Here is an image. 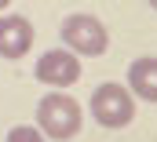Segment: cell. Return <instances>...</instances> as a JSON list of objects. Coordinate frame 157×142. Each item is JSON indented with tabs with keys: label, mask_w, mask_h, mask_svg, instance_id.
<instances>
[{
	"label": "cell",
	"mask_w": 157,
	"mask_h": 142,
	"mask_svg": "<svg viewBox=\"0 0 157 142\" xmlns=\"http://www.w3.org/2000/svg\"><path fill=\"white\" fill-rule=\"evenodd\" d=\"M128 91L143 102H157V55H143L128 66Z\"/></svg>",
	"instance_id": "8992f818"
},
{
	"label": "cell",
	"mask_w": 157,
	"mask_h": 142,
	"mask_svg": "<svg viewBox=\"0 0 157 142\" xmlns=\"http://www.w3.org/2000/svg\"><path fill=\"white\" fill-rule=\"evenodd\" d=\"M33 47V22L22 15H0V58H22Z\"/></svg>",
	"instance_id": "5b68a950"
},
{
	"label": "cell",
	"mask_w": 157,
	"mask_h": 142,
	"mask_svg": "<svg viewBox=\"0 0 157 142\" xmlns=\"http://www.w3.org/2000/svg\"><path fill=\"white\" fill-rule=\"evenodd\" d=\"M146 4H150V7H154V11H157V0H146Z\"/></svg>",
	"instance_id": "9c48e42d"
},
{
	"label": "cell",
	"mask_w": 157,
	"mask_h": 142,
	"mask_svg": "<svg viewBox=\"0 0 157 142\" xmlns=\"http://www.w3.org/2000/svg\"><path fill=\"white\" fill-rule=\"evenodd\" d=\"M7 142H48V139H44V131H40V128L18 124V128H11V131H7Z\"/></svg>",
	"instance_id": "52a82bcc"
},
{
	"label": "cell",
	"mask_w": 157,
	"mask_h": 142,
	"mask_svg": "<svg viewBox=\"0 0 157 142\" xmlns=\"http://www.w3.org/2000/svg\"><path fill=\"white\" fill-rule=\"evenodd\" d=\"M7 4H11V0H0V11H4V7H7Z\"/></svg>",
	"instance_id": "ba28073f"
},
{
	"label": "cell",
	"mask_w": 157,
	"mask_h": 142,
	"mask_svg": "<svg viewBox=\"0 0 157 142\" xmlns=\"http://www.w3.org/2000/svg\"><path fill=\"white\" fill-rule=\"evenodd\" d=\"M59 36H62V44H66V51H73L77 58H99V55H106V47H110L106 26H102L95 15H88V11L66 15Z\"/></svg>",
	"instance_id": "7a4b0ae2"
},
{
	"label": "cell",
	"mask_w": 157,
	"mask_h": 142,
	"mask_svg": "<svg viewBox=\"0 0 157 142\" xmlns=\"http://www.w3.org/2000/svg\"><path fill=\"white\" fill-rule=\"evenodd\" d=\"M84 124V113H80V102L66 91H51L44 95L37 106V128L44 131V139L51 142H66L73 139Z\"/></svg>",
	"instance_id": "6da1fadb"
},
{
	"label": "cell",
	"mask_w": 157,
	"mask_h": 142,
	"mask_svg": "<svg viewBox=\"0 0 157 142\" xmlns=\"http://www.w3.org/2000/svg\"><path fill=\"white\" fill-rule=\"evenodd\" d=\"M91 117L102 128H110V131L128 128L132 117H135V95L128 91V84H113V80L99 84L91 91Z\"/></svg>",
	"instance_id": "3957f363"
},
{
	"label": "cell",
	"mask_w": 157,
	"mask_h": 142,
	"mask_svg": "<svg viewBox=\"0 0 157 142\" xmlns=\"http://www.w3.org/2000/svg\"><path fill=\"white\" fill-rule=\"evenodd\" d=\"M33 73L51 91H62V88H70V84L80 80V58L73 51H66V47H51V51H44L37 58V69Z\"/></svg>",
	"instance_id": "277c9868"
}]
</instances>
